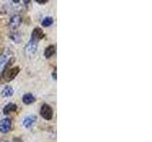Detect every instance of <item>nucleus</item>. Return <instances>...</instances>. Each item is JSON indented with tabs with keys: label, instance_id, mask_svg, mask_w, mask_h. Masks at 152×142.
Masks as SVG:
<instances>
[{
	"label": "nucleus",
	"instance_id": "nucleus-13",
	"mask_svg": "<svg viewBox=\"0 0 152 142\" xmlns=\"http://www.w3.org/2000/svg\"><path fill=\"white\" fill-rule=\"evenodd\" d=\"M11 37L13 39V41H15L16 43H19L20 42V37H19V34L18 33H12L11 35Z\"/></svg>",
	"mask_w": 152,
	"mask_h": 142
},
{
	"label": "nucleus",
	"instance_id": "nucleus-14",
	"mask_svg": "<svg viewBox=\"0 0 152 142\" xmlns=\"http://www.w3.org/2000/svg\"><path fill=\"white\" fill-rule=\"evenodd\" d=\"M6 63V57H2V59H1V61H0V69H1V67L4 65V64Z\"/></svg>",
	"mask_w": 152,
	"mask_h": 142
},
{
	"label": "nucleus",
	"instance_id": "nucleus-17",
	"mask_svg": "<svg viewBox=\"0 0 152 142\" xmlns=\"http://www.w3.org/2000/svg\"><path fill=\"white\" fill-rule=\"evenodd\" d=\"M4 142H8V141H4Z\"/></svg>",
	"mask_w": 152,
	"mask_h": 142
},
{
	"label": "nucleus",
	"instance_id": "nucleus-1",
	"mask_svg": "<svg viewBox=\"0 0 152 142\" xmlns=\"http://www.w3.org/2000/svg\"><path fill=\"white\" fill-rule=\"evenodd\" d=\"M19 67H12V68H9L8 70H6L3 73V78L5 79V80L7 82H10V80H12L14 78L16 77L17 74L19 73Z\"/></svg>",
	"mask_w": 152,
	"mask_h": 142
},
{
	"label": "nucleus",
	"instance_id": "nucleus-9",
	"mask_svg": "<svg viewBox=\"0 0 152 142\" xmlns=\"http://www.w3.org/2000/svg\"><path fill=\"white\" fill-rule=\"evenodd\" d=\"M35 101V98L32 94L31 93H27L23 96V102L25 104H31Z\"/></svg>",
	"mask_w": 152,
	"mask_h": 142
},
{
	"label": "nucleus",
	"instance_id": "nucleus-7",
	"mask_svg": "<svg viewBox=\"0 0 152 142\" xmlns=\"http://www.w3.org/2000/svg\"><path fill=\"white\" fill-rule=\"evenodd\" d=\"M36 121V116L31 115V116H28L25 117V120H23V125L26 128H30L33 125V123Z\"/></svg>",
	"mask_w": 152,
	"mask_h": 142
},
{
	"label": "nucleus",
	"instance_id": "nucleus-3",
	"mask_svg": "<svg viewBox=\"0 0 152 142\" xmlns=\"http://www.w3.org/2000/svg\"><path fill=\"white\" fill-rule=\"evenodd\" d=\"M40 114L43 117V118H45L47 120H51L52 116H53V111H52V108L49 105V104H43L41 107Z\"/></svg>",
	"mask_w": 152,
	"mask_h": 142
},
{
	"label": "nucleus",
	"instance_id": "nucleus-16",
	"mask_svg": "<svg viewBox=\"0 0 152 142\" xmlns=\"http://www.w3.org/2000/svg\"><path fill=\"white\" fill-rule=\"evenodd\" d=\"M52 76H54V80H56V73H55V71H54V74H52Z\"/></svg>",
	"mask_w": 152,
	"mask_h": 142
},
{
	"label": "nucleus",
	"instance_id": "nucleus-10",
	"mask_svg": "<svg viewBox=\"0 0 152 142\" xmlns=\"http://www.w3.org/2000/svg\"><path fill=\"white\" fill-rule=\"evenodd\" d=\"M55 53V46H49L48 47H46L45 52H44V55L46 58H50V57Z\"/></svg>",
	"mask_w": 152,
	"mask_h": 142
},
{
	"label": "nucleus",
	"instance_id": "nucleus-15",
	"mask_svg": "<svg viewBox=\"0 0 152 142\" xmlns=\"http://www.w3.org/2000/svg\"><path fill=\"white\" fill-rule=\"evenodd\" d=\"M36 2H37V3H40V4H46L48 1H47V0H44V1H40V0H36Z\"/></svg>",
	"mask_w": 152,
	"mask_h": 142
},
{
	"label": "nucleus",
	"instance_id": "nucleus-4",
	"mask_svg": "<svg viewBox=\"0 0 152 142\" xmlns=\"http://www.w3.org/2000/svg\"><path fill=\"white\" fill-rule=\"evenodd\" d=\"M12 128V121L10 118H4L0 121V132L3 134L8 133Z\"/></svg>",
	"mask_w": 152,
	"mask_h": 142
},
{
	"label": "nucleus",
	"instance_id": "nucleus-12",
	"mask_svg": "<svg viewBox=\"0 0 152 142\" xmlns=\"http://www.w3.org/2000/svg\"><path fill=\"white\" fill-rule=\"evenodd\" d=\"M52 24H53V19H52V17H50V16L45 17L42 21L43 27H50L52 25Z\"/></svg>",
	"mask_w": 152,
	"mask_h": 142
},
{
	"label": "nucleus",
	"instance_id": "nucleus-5",
	"mask_svg": "<svg viewBox=\"0 0 152 142\" xmlns=\"http://www.w3.org/2000/svg\"><path fill=\"white\" fill-rule=\"evenodd\" d=\"M44 37H45V33L43 32V30L40 28H36L32 30V33H31V39L32 40L39 41V40L43 39Z\"/></svg>",
	"mask_w": 152,
	"mask_h": 142
},
{
	"label": "nucleus",
	"instance_id": "nucleus-6",
	"mask_svg": "<svg viewBox=\"0 0 152 142\" xmlns=\"http://www.w3.org/2000/svg\"><path fill=\"white\" fill-rule=\"evenodd\" d=\"M22 22V18L20 15H13L12 18H11V21H10V25L12 28H16L20 26V24Z\"/></svg>",
	"mask_w": 152,
	"mask_h": 142
},
{
	"label": "nucleus",
	"instance_id": "nucleus-8",
	"mask_svg": "<svg viewBox=\"0 0 152 142\" xmlns=\"http://www.w3.org/2000/svg\"><path fill=\"white\" fill-rule=\"evenodd\" d=\"M16 109H17L16 104L11 102V103H9L8 105H6V106L4 107V109H3V113L5 114V115H9L10 113L15 112V111H16Z\"/></svg>",
	"mask_w": 152,
	"mask_h": 142
},
{
	"label": "nucleus",
	"instance_id": "nucleus-11",
	"mask_svg": "<svg viewBox=\"0 0 152 142\" xmlns=\"http://www.w3.org/2000/svg\"><path fill=\"white\" fill-rule=\"evenodd\" d=\"M13 95V89L11 86H6L2 91L3 97H11Z\"/></svg>",
	"mask_w": 152,
	"mask_h": 142
},
{
	"label": "nucleus",
	"instance_id": "nucleus-2",
	"mask_svg": "<svg viewBox=\"0 0 152 142\" xmlns=\"http://www.w3.org/2000/svg\"><path fill=\"white\" fill-rule=\"evenodd\" d=\"M37 46H38L37 41L31 39L30 42L28 43V45L25 47V53H26V55L28 57H31L36 52Z\"/></svg>",
	"mask_w": 152,
	"mask_h": 142
}]
</instances>
